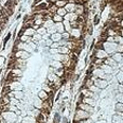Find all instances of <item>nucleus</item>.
I'll return each mask as SVG.
<instances>
[{"mask_svg":"<svg viewBox=\"0 0 123 123\" xmlns=\"http://www.w3.org/2000/svg\"><path fill=\"white\" fill-rule=\"evenodd\" d=\"M89 118H90V114H88L87 112H84V110H82L81 108H78V109L75 110L74 121L82 122V121H85V120L89 119Z\"/></svg>","mask_w":123,"mask_h":123,"instance_id":"f257e3e1","label":"nucleus"},{"mask_svg":"<svg viewBox=\"0 0 123 123\" xmlns=\"http://www.w3.org/2000/svg\"><path fill=\"white\" fill-rule=\"evenodd\" d=\"M14 56L15 58H20V60H28L29 57L31 56V53L27 52L24 50H17V52L14 53Z\"/></svg>","mask_w":123,"mask_h":123,"instance_id":"f03ea898","label":"nucleus"},{"mask_svg":"<svg viewBox=\"0 0 123 123\" xmlns=\"http://www.w3.org/2000/svg\"><path fill=\"white\" fill-rule=\"evenodd\" d=\"M108 54L105 52L103 49H95V53H93V57L95 58H99V60H105L106 57H108Z\"/></svg>","mask_w":123,"mask_h":123,"instance_id":"7ed1b4c3","label":"nucleus"},{"mask_svg":"<svg viewBox=\"0 0 123 123\" xmlns=\"http://www.w3.org/2000/svg\"><path fill=\"white\" fill-rule=\"evenodd\" d=\"M93 85L97 86L99 89H105L108 85V82L106 80H103V78H95L93 81Z\"/></svg>","mask_w":123,"mask_h":123,"instance_id":"20e7f679","label":"nucleus"},{"mask_svg":"<svg viewBox=\"0 0 123 123\" xmlns=\"http://www.w3.org/2000/svg\"><path fill=\"white\" fill-rule=\"evenodd\" d=\"M78 108H81L82 110H84V112H87L88 114H91L93 112V106H90V105L88 104H85V103H78Z\"/></svg>","mask_w":123,"mask_h":123,"instance_id":"39448f33","label":"nucleus"},{"mask_svg":"<svg viewBox=\"0 0 123 123\" xmlns=\"http://www.w3.org/2000/svg\"><path fill=\"white\" fill-rule=\"evenodd\" d=\"M9 85H10V88H11L12 91H13V90H22V85H21L18 81H13V82H11Z\"/></svg>","mask_w":123,"mask_h":123,"instance_id":"423d86ee","label":"nucleus"},{"mask_svg":"<svg viewBox=\"0 0 123 123\" xmlns=\"http://www.w3.org/2000/svg\"><path fill=\"white\" fill-rule=\"evenodd\" d=\"M63 18H64V20H67V21H69V22H72V21L77 20L78 15L74 13V12H73V13H67Z\"/></svg>","mask_w":123,"mask_h":123,"instance_id":"0eeeda50","label":"nucleus"},{"mask_svg":"<svg viewBox=\"0 0 123 123\" xmlns=\"http://www.w3.org/2000/svg\"><path fill=\"white\" fill-rule=\"evenodd\" d=\"M10 93H11V97L12 98H15V99L19 100V101L22 99L23 95H24L23 92H22V90H13V91H11Z\"/></svg>","mask_w":123,"mask_h":123,"instance_id":"6e6552de","label":"nucleus"},{"mask_svg":"<svg viewBox=\"0 0 123 123\" xmlns=\"http://www.w3.org/2000/svg\"><path fill=\"white\" fill-rule=\"evenodd\" d=\"M50 66L54 69H62V68H64L65 66H64V64L62 63V62H58V61H51L50 62Z\"/></svg>","mask_w":123,"mask_h":123,"instance_id":"1a4fd4ad","label":"nucleus"},{"mask_svg":"<svg viewBox=\"0 0 123 123\" xmlns=\"http://www.w3.org/2000/svg\"><path fill=\"white\" fill-rule=\"evenodd\" d=\"M43 103H44V101H41L38 97H35L33 99V106L35 108H37V109H41V107H43Z\"/></svg>","mask_w":123,"mask_h":123,"instance_id":"9d476101","label":"nucleus"},{"mask_svg":"<svg viewBox=\"0 0 123 123\" xmlns=\"http://www.w3.org/2000/svg\"><path fill=\"white\" fill-rule=\"evenodd\" d=\"M112 58L116 62V63H119L120 64V63H122V62H123V54L116 52V53H114L112 55Z\"/></svg>","mask_w":123,"mask_h":123,"instance_id":"9b49d317","label":"nucleus"},{"mask_svg":"<svg viewBox=\"0 0 123 123\" xmlns=\"http://www.w3.org/2000/svg\"><path fill=\"white\" fill-rule=\"evenodd\" d=\"M48 8V3L47 2H40V3L36 4L34 10H35L36 12H39V11H44V10H47Z\"/></svg>","mask_w":123,"mask_h":123,"instance_id":"f8f14e48","label":"nucleus"},{"mask_svg":"<svg viewBox=\"0 0 123 123\" xmlns=\"http://www.w3.org/2000/svg\"><path fill=\"white\" fill-rule=\"evenodd\" d=\"M50 39L53 41V43H58L60 40H62V34L61 33H57V32H55L54 34L52 35H50Z\"/></svg>","mask_w":123,"mask_h":123,"instance_id":"ddd939ff","label":"nucleus"},{"mask_svg":"<svg viewBox=\"0 0 123 123\" xmlns=\"http://www.w3.org/2000/svg\"><path fill=\"white\" fill-rule=\"evenodd\" d=\"M64 9L66 10L67 13H73L75 10V3H66V6H64Z\"/></svg>","mask_w":123,"mask_h":123,"instance_id":"4468645a","label":"nucleus"},{"mask_svg":"<svg viewBox=\"0 0 123 123\" xmlns=\"http://www.w3.org/2000/svg\"><path fill=\"white\" fill-rule=\"evenodd\" d=\"M21 123H36V119L30 115H26Z\"/></svg>","mask_w":123,"mask_h":123,"instance_id":"2eb2a0df","label":"nucleus"},{"mask_svg":"<svg viewBox=\"0 0 123 123\" xmlns=\"http://www.w3.org/2000/svg\"><path fill=\"white\" fill-rule=\"evenodd\" d=\"M37 97L40 99L41 101H47L49 99V95H48V93H47L46 91H44L43 89L40 90V91H38V93H37Z\"/></svg>","mask_w":123,"mask_h":123,"instance_id":"dca6fc26","label":"nucleus"},{"mask_svg":"<svg viewBox=\"0 0 123 123\" xmlns=\"http://www.w3.org/2000/svg\"><path fill=\"white\" fill-rule=\"evenodd\" d=\"M54 27H55V29H56V32L57 33H64L65 32V29H64V24L63 22H55L54 23Z\"/></svg>","mask_w":123,"mask_h":123,"instance_id":"f3484780","label":"nucleus"},{"mask_svg":"<svg viewBox=\"0 0 123 123\" xmlns=\"http://www.w3.org/2000/svg\"><path fill=\"white\" fill-rule=\"evenodd\" d=\"M57 50H58V53H61V54H69L71 52L66 46H60L57 48Z\"/></svg>","mask_w":123,"mask_h":123,"instance_id":"a211bd4d","label":"nucleus"},{"mask_svg":"<svg viewBox=\"0 0 123 123\" xmlns=\"http://www.w3.org/2000/svg\"><path fill=\"white\" fill-rule=\"evenodd\" d=\"M81 103H85V104H88V105H90V106H93L95 101L93 100L92 98H83V100Z\"/></svg>","mask_w":123,"mask_h":123,"instance_id":"6ab92c4d","label":"nucleus"},{"mask_svg":"<svg viewBox=\"0 0 123 123\" xmlns=\"http://www.w3.org/2000/svg\"><path fill=\"white\" fill-rule=\"evenodd\" d=\"M24 35L27 36H30V37H32V36L35 34V30H34L33 28H26L24 29Z\"/></svg>","mask_w":123,"mask_h":123,"instance_id":"aec40b11","label":"nucleus"},{"mask_svg":"<svg viewBox=\"0 0 123 123\" xmlns=\"http://www.w3.org/2000/svg\"><path fill=\"white\" fill-rule=\"evenodd\" d=\"M51 19H52V21L54 23H55V22H63V20H64L63 17H61L60 15H57V14H53L52 18H51Z\"/></svg>","mask_w":123,"mask_h":123,"instance_id":"412c9836","label":"nucleus"},{"mask_svg":"<svg viewBox=\"0 0 123 123\" xmlns=\"http://www.w3.org/2000/svg\"><path fill=\"white\" fill-rule=\"evenodd\" d=\"M63 24H64V29H65V32H69L71 31V24H70V22L69 21H67V20H63Z\"/></svg>","mask_w":123,"mask_h":123,"instance_id":"4be33fe9","label":"nucleus"},{"mask_svg":"<svg viewBox=\"0 0 123 123\" xmlns=\"http://www.w3.org/2000/svg\"><path fill=\"white\" fill-rule=\"evenodd\" d=\"M53 24H54V22L52 21V19H48V20L44 21L43 27H44V28H46V29H48V28H50V27H52Z\"/></svg>","mask_w":123,"mask_h":123,"instance_id":"5701e85b","label":"nucleus"},{"mask_svg":"<svg viewBox=\"0 0 123 123\" xmlns=\"http://www.w3.org/2000/svg\"><path fill=\"white\" fill-rule=\"evenodd\" d=\"M112 122L114 123H122V115H115L112 117Z\"/></svg>","mask_w":123,"mask_h":123,"instance_id":"b1692460","label":"nucleus"},{"mask_svg":"<svg viewBox=\"0 0 123 123\" xmlns=\"http://www.w3.org/2000/svg\"><path fill=\"white\" fill-rule=\"evenodd\" d=\"M55 14H57V15H60L61 17H64V16L66 15V14H67V12H66V10L64 9V8H58Z\"/></svg>","mask_w":123,"mask_h":123,"instance_id":"393cba45","label":"nucleus"},{"mask_svg":"<svg viewBox=\"0 0 123 123\" xmlns=\"http://www.w3.org/2000/svg\"><path fill=\"white\" fill-rule=\"evenodd\" d=\"M11 36H12V34L11 33H9L8 35L4 37V39H3V43H2V48H6V43H9L10 41V39H11Z\"/></svg>","mask_w":123,"mask_h":123,"instance_id":"a878e982","label":"nucleus"},{"mask_svg":"<svg viewBox=\"0 0 123 123\" xmlns=\"http://www.w3.org/2000/svg\"><path fill=\"white\" fill-rule=\"evenodd\" d=\"M36 33H38L39 35H45V34L47 33V29L46 28H44V27H39V28L36 30Z\"/></svg>","mask_w":123,"mask_h":123,"instance_id":"bb28decb","label":"nucleus"},{"mask_svg":"<svg viewBox=\"0 0 123 123\" xmlns=\"http://www.w3.org/2000/svg\"><path fill=\"white\" fill-rule=\"evenodd\" d=\"M66 3H67V1H66V0H58V1L55 3V6H57V9L58 8H64V6H66Z\"/></svg>","mask_w":123,"mask_h":123,"instance_id":"cd10ccee","label":"nucleus"},{"mask_svg":"<svg viewBox=\"0 0 123 123\" xmlns=\"http://www.w3.org/2000/svg\"><path fill=\"white\" fill-rule=\"evenodd\" d=\"M116 109H117V112H119V115H122V112H123L122 102H119V103H117V105H116Z\"/></svg>","mask_w":123,"mask_h":123,"instance_id":"c85d7f7f","label":"nucleus"},{"mask_svg":"<svg viewBox=\"0 0 123 123\" xmlns=\"http://www.w3.org/2000/svg\"><path fill=\"white\" fill-rule=\"evenodd\" d=\"M55 32H56V29H55V27H54V24H53L52 27H50V28L47 29V33L50 34V35H52V34H54Z\"/></svg>","mask_w":123,"mask_h":123,"instance_id":"c756f323","label":"nucleus"},{"mask_svg":"<svg viewBox=\"0 0 123 123\" xmlns=\"http://www.w3.org/2000/svg\"><path fill=\"white\" fill-rule=\"evenodd\" d=\"M33 22H34V24L35 26H41V24L44 23V19L43 18H38V19H34L33 20Z\"/></svg>","mask_w":123,"mask_h":123,"instance_id":"7c9ffc66","label":"nucleus"},{"mask_svg":"<svg viewBox=\"0 0 123 123\" xmlns=\"http://www.w3.org/2000/svg\"><path fill=\"white\" fill-rule=\"evenodd\" d=\"M43 90H44V91H46L47 93H49L52 89H51V87H50V86H49L48 84H45V85L43 86Z\"/></svg>","mask_w":123,"mask_h":123,"instance_id":"2f4dec72","label":"nucleus"},{"mask_svg":"<svg viewBox=\"0 0 123 123\" xmlns=\"http://www.w3.org/2000/svg\"><path fill=\"white\" fill-rule=\"evenodd\" d=\"M4 61H6V57H3V56H0V68L1 69H3V66H4Z\"/></svg>","mask_w":123,"mask_h":123,"instance_id":"473e14b6","label":"nucleus"},{"mask_svg":"<svg viewBox=\"0 0 123 123\" xmlns=\"http://www.w3.org/2000/svg\"><path fill=\"white\" fill-rule=\"evenodd\" d=\"M49 52L52 54V55H54V54H57L58 53V50H57V48H50V49H49Z\"/></svg>","mask_w":123,"mask_h":123,"instance_id":"72a5a7b5","label":"nucleus"},{"mask_svg":"<svg viewBox=\"0 0 123 123\" xmlns=\"http://www.w3.org/2000/svg\"><path fill=\"white\" fill-rule=\"evenodd\" d=\"M100 22V16L99 15H95V18H93V24H98Z\"/></svg>","mask_w":123,"mask_h":123,"instance_id":"f704fd0d","label":"nucleus"},{"mask_svg":"<svg viewBox=\"0 0 123 123\" xmlns=\"http://www.w3.org/2000/svg\"><path fill=\"white\" fill-rule=\"evenodd\" d=\"M122 74H123L122 70H120V72H119V77H117V78H119L118 80H119V83H120V84H122Z\"/></svg>","mask_w":123,"mask_h":123,"instance_id":"c9c22d12","label":"nucleus"},{"mask_svg":"<svg viewBox=\"0 0 123 123\" xmlns=\"http://www.w3.org/2000/svg\"><path fill=\"white\" fill-rule=\"evenodd\" d=\"M60 47V45H58V43H53L52 45L50 46V48H58Z\"/></svg>","mask_w":123,"mask_h":123,"instance_id":"e433bc0d","label":"nucleus"},{"mask_svg":"<svg viewBox=\"0 0 123 123\" xmlns=\"http://www.w3.org/2000/svg\"><path fill=\"white\" fill-rule=\"evenodd\" d=\"M57 1H58V0H47V2H48V3H50V4H55Z\"/></svg>","mask_w":123,"mask_h":123,"instance_id":"4c0bfd02","label":"nucleus"},{"mask_svg":"<svg viewBox=\"0 0 123 123\" xmlns=\"http://www.w3.org/2000/svg\"><path fill=\"white\" fill-rule=\"evenodd\" d=\"M117 100H119V102H122V93L117 95Z\"/></svg>","mask_w":123,"mask_h":123,"instance_id":"58836bf2","label":"nucleus"},{"mask_svg":"<svg viewBox=\"0 0 123 123\" xmlns=\"http://www.w3.org/2000/svg\"><path fill=\"white\" fill-rule=\"evenodd\" d=\"M122 90H123V88H122V84H119V91H120V93H122Z\"/></svg>","mask_w":123,"mask_h":123,"instance_id":"ea45409f","label":"nucleus"},{"mask_svg":"<svg viewBox=\"0 0 123 123\" xmlns=\"http://www.w3.org/2000/svg\"><path fill=\"white\" fill-rule=\"evenodd\" d=\"M39 1H41V0H34V4H35V6H36V4H38Z\"/></svg>","mask_w":123,"mask_h":123,"instance_id":"a19ab883","label":"nucleus"},{"mask_svg":"<svg viewBox=\"0 0 123 123\" xmlns=\"http://www.w3.org/2000/svg\"><path fill=\"white\" fill-rule=\"evenodd\" d=\"M2 15H3V14H2V12H1V11H0V17H1Z\"/></svg>","mask_w":123,"mask_h":123,"instance_id":"79ce46f5","label":"nucleus"},{"mask_svg":"<svg viewBox=\"0 0 123 123\" xmlns=\"http://www.w3.org/2000/svg\"><path fill=\"white\" fill-rule=\"evenodd\" d=\"M1 73H2V69H1V68H0V74H1Z\"/></svg>","mask_w":123,"mask_h":123,"instance_id":"37998d69","label":"nucleus"}]
</instances>
